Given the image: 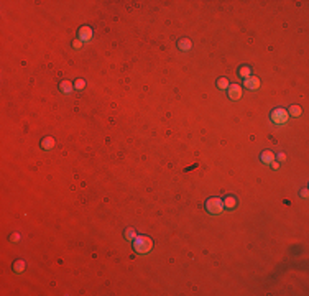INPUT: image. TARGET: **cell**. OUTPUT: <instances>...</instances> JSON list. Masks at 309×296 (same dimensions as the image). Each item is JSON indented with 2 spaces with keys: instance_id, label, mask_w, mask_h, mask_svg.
<instances>
[{
  "instance_id": "cell-11",
  "label": "cell",
  "mask_w": 309,
  "mask_h": 296,
  "mask_svg": "<svg viewBox=\"0 0 309 296\" xmlns=\"http://www.w3.org/2000/svg\"><path fill=\"white\" fill-rule=\"evenodd\" d=\"M217 87H219V89H227V87H229V81L225 77H220L219 81H217Z\"/></svg>"
},
{
  "instance_id": "cell-20",
  "label": "cell",
  "mask_w": 309,
  "mask_h": 296,
  "mask_svg": "<svg viewBox=\"0 0 309 296\" xmlns=\"http://www.w3.org/2000/svg\"><path fill=\"white\" fill-rule=\"evenodd\" d=\"M18 237H20L18 234H13V235H12V240H13V242H18Z\"/></svg>"
},
{
  "instance_id": "cell-4",
  "label": "cell",
  "mask_w": 309,
  "mask_h": 296,
  "mask_svg": "<svg viewBox=\"0 0 309 296\" xmlns=\"http://www.w3.org/2000/svg\"><path fill=\"white\" fill-rule=\"evenodd\" d=\"M245 87L250 91H255L260 87V79L255 77V76H248V77L245 79Z\"/></svg>"
},
{
  "instance_id": "cell-22",
  "label": "cell",
  "mask_w": 309,
  "mask_h": 296,
  "mask_svg": "<svg viewBox=\"0 0 309 296\" xmlns=\"http://www.w3.org/2000/svg\"><path fill=\"white\" fill-rule=\"evenodd\" d=\"M301 196H302V197H306V196H308V189H302V193H301Z\"/></svg>"
},
{
  "instance_id": "cell-21",
  "label": "cell",
  "mask_w": 309,
  "mask_h": 296,
  "mask_svg": "<svg viewBox=\"0 0 309 296\" xmlns=\"http://www.w3.org/2000/svg\"><path fill=\"white\" fill-rule=\"evenodd\" d=\"M284 158H286V155H284V153H280V155H278V160H284Z\"/></svg>"
},
{
  "instance_id": "cell-5",
  "label": "cell",
  "mask_w": 309,
  "mask_h": 296,
  "mask_svg": "<svg viewBox=\"0 0 309 296\" xmlns=\"http://www.w3.org/2000/svg\"><path fill=\"white\" fill-rule=\"evenodd\" d=\"M229 97H230L232 100H237L242 97V91L240 87L237 86V84H234V86H229Z\"/></svg>"
},
{
  "instance_id": "cell-19",
  "label": "cell",
  "mask_w": 309,
  "mask_h": 296,
  "mask_svg": "<svg viewBox=\"0 0 309 296\" xmlns=\"http://www.w3.org/2000/svg\"><path fill=\"white\" fill-rule=\"evenodd\" d=\"M270 164H271V166H273V168H275V170H278V168H280V164H278V163H276V161H271V163H270Z\"/></svg>"
},
{
  "instance_id": "cell-13",
  "label": "cell",
  "mask_w": 309,
  "mask_h": 296,
  "mask_svg": "<svg viewBox=\"0 0 309 296\" xmlns=\"http://www.w3.org/2000/svg\"><path fill=\"white\" fill-rule=\"evenodd\" d=\"M72 86L69 81H63V84H61V91H64V92H71Z\"/></svg>"
},
{
  "instance_id": "cell-10",
  "label": "cell",
  "mask_w": 309,
  "mask_h": 296,
  "mask_svg": "<svg viewBox=\"0 0 309 296\" xmlns=\"http://www.w3.org/2000/svg\"><path fill=\"white\" fill-rule=\"evenodd\" d=\"M235 204H237V199H235L234 196H229V197H225V199H224V206L229 207V209H232Z\"/></svg>"
},
{
  "instance_id": "cell-14",
  "label": "cell",
  "mask_w": 309,
  "mask_h": 296,
  "mask_svg": "<svg viewBox=\"0 0 309 296\" xmlns=\"http://www.w3.org/2000/svg\"><path fill=\"white\" fill-rule=\"evenodd\" d=\"M238 74H240L243 79H247L250 76V68H248V66H243V68L240 69V72H238Z\"/></svg>"
},
{
  "instance_id": "cell-12",
  "label": "cell",
  "mask_w": 309,
  "mask_h": 296,
  "mask_svg": "<svg viewBox=\"0 0 309 296\" xmlns=\"http://www.w3.org/2000/svg\"><path fill=\"white\" fill-rule=\"evenodd\" d=\"M289 114H291L293 117L301 115V107H298V105H291V107H289Z\"/></svg>"
},
{
  "instance_id": "cell-15",
  "label": "cell",
  "mask_w": 309,
  "mask_h": 296,
  "mask_svg": "<svg viewBox=\"0 0 309 296\" xmlns=\"http://www.w3.org/2000/svg\"><path fill=\"white\" fill-rule=\"evenodd\" d=\"M125 237H127L128 240H135V237H137V232L133 230V229H128V230L125 232Z\"/></svg>"
},
{
  "instance_id": "cell-8",
  "label": "cell",
  "mask_w": 309,
  "mask_h": 296,
  "mask_svg": "<svg viewBox=\"0 0 309 296\" xmlns=\"http://www.w3.org/2000/svg\"><path fill=\"white\" fill-rule=\"evenodd\" d=\"M178 46H179V50H183V51H188V50H191V41H189L188 38H183V39H179Z\"/></svg>"
},
{
  "instance_id": "cell-16",
  "label": "cell",
  "mask_w": 309,
  "mask_h": 296,
  "mask_svg": "<svg viewBox=\"0 0 309 296\" xmlns=\"http://www.w3.org/2000/svg\"><path fill=\"white\" fill-rule=\"evenodd\" d=\"M15 271H23L25 270V262H21V260H18V262H15Z\"/></svg>"
},
{
  "instance_id": "cell-6",
  "label": "cell",
  "mask_w": 309,
  "mask_h": 296,
  "mask_svg": "<svg viewBox=\"0 0 309 296\" xmlns=\"http://www.w3.org/2000/svg\"><path fill=\"white\" fill-rule=\"evenodd\" d=\"M79 36H81L82 41H89V39L92 38V30H91L89 26H82V28L79 30Z\"/></svg>"
},
{
  "instance_id": "cell-2",
  "label": "cell",
  "mask_w": 309,
  "mask_h": 296,
  "mask_svg": "<svg viewBox=\"0 0 309 296\" xmlns=\"http://www.w3.org/2000/svg\"><path fill=\"white\" fill-rule=\"evenodd\" d=\"M206 209L214 216L220 214L222 209H224V201L219 199V197H210V199H207V202H206Z\"/></svg>"
},
{
  "instance_id": "cell-3",
  "label": "cell",
  "mask_w": 309,
  "mask_h": 296,
  "mask_svg": "<svg viewBox=\"0 0 309 296\" xmlns=\"http://www.w3.org/2000/svg\"><path fill=\"white\" fill-rule=\"evenodd\" d=\"M271 120H273L276 125L286 124V122H288V112L284 110V109H276V110H273V114H271Z\"/></svg>"
},
{
  "instance_id": "cell-9",
  "label": "cell",
  "mask_w": 309,
  "mask_h": 296,
  "mask_svg": "<svg viewBox=\"0 0 309 296\" xmlns=\"http://www.w3.org/2000/svg\"><path fill=\"white\" fill-rule=\"evenodd\" d=\"M41 146L45 148V150H51V148L54 146V140L51 138V137H46V138L41 142Z\"/></svg>"
},
{
  "instance_id": "cell-7",
  "label": "cell",
  "mask_w": 309,
  "mask_h": 296,
  "mask_svg": "<svg viewBox=\"0 0 309 296\" xmlns=\"http://www.w3.org/2000/svg\"><path fill=\"white\" fill-rule=\"evenodd\" d=\"M262 161L263 163H267V164H270L271 161H275V155H273V151H263L262 153Z\"/></svg>"
},
{
  "instance_id": "cell-18",
  "label": "cell",
  "mask_w": 309,
  "mask_h": 296,
  "mask_svg": "<svg viewBox=\"0 0 309 296\" xmlns=\"http://www.w3.org/2000/svg\"><path fill=\"white\" fill-rule=\"evenodd\" d=\"M81 45H82V43H81V39H74L72 46H74V48H81Z\"/></svg>"
},
{
  "instance_id": "cell-17",
  "label": "cell",
  "mask_w": 309,
  "mask_h": 296,
  "mask_svg": "<svg viewBox=\"0 0 309 296\" xmlns=\"http://www.w3.org/2000/svg\"><path fill=\"white\" fill-rule=\"evenodd\" d=\"M84 86H85L84 79H77V81H76V89H84Z\"/></svg>"
},
{
  "instance_id": "cell-1",
  "label": "cell",
  "mask_w": 309,
  "mask_h": 296,
  "mask_svg": "<svg viewBox=\"0 0 309 296\" xmlns=\"http://www.w3.org/2000/svg\"><path fill=\"white\" fill-rule=\"evenodd\" d=\"M151 245H153V242L150 240V237H145V235L135 237V242H133V248L138 253H146L151 248Z\"/></svg>"
}]
</instances>
